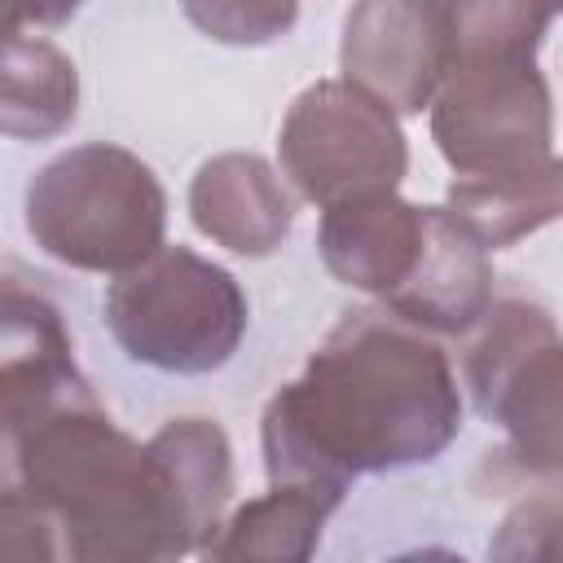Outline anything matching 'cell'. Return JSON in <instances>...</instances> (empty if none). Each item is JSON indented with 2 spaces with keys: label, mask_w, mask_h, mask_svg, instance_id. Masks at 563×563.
Returning a JSON list of instances; mask_svg holds the SVG:
<instances>
[{
  "label": "cell",
  "mask_w": 563,
  "mask_h": 563,
  "mask_svg": "<svg viewBox=\"0 0 563 563\" xmlns=\"http://www.w3.org/2000/svg\"><path fill=\"white\" fill-rule=\"evenodd\" d=\"M75 563H167L202 554L233 497V449L211 418H172L145 444L88 391L26 427L13 475Z\"/></svg>",
  "instance_id": "6da1fadb"
},
{
  "label": "cell",
  "mask_w": 563,
  "mask_h": 563,
  "mask_svg": "<svg viewBox=\"0 0 563 563\" xmlns=\"http://www.w3.org/2000/svg\"><path fill=\"white\" fill-rule=\"evenodd\" d=\"M457 431L462 391L444 347L387 308H352L264 405L260 449L268 484L347 493L356 475L440 457Z\"/></svg>",
  "instance_id": "7a4b0ae2"
},
{
  "label": "cell",
  "mask_w": 563,
  "mask_h": 563,
  "mask_svg": "<svg viewBox=\"0 0 563 563\" xmlns=\"http://www.w3.org/2000/svg\"><path fill=\"white\" fill-rule=\"evenodd\" d=\"M26 233L66 268L119 277L163 246L167 194L132 150L88 141L31 176Z\"/></svg>",
  "instance_id": "3957f363"
},
{
  "label": "cell",
  "mask_w": 563,
  "mask_h": 563,
  "mask_svg": "<svg viewBox=\"0 0 563 563\" xmlns=\"http://www.w3.org/2000/svg\"><path fill=\"white\" fill-rule=\"evenodd\" d=\"M246 317V295L229 268L167 242L106 290V325L114 343L163 374L220 369L238 352Z\"/></svg>",
  "instance_id": "277c9868"
},
{
  "label": "cell",
  "mask_w": 563,
  "mask_h": 563,
  "mask_svg": "<svg viewBox=\"0 0 563 563\" xmlns=\"http://www.w3.org/2000/svg\"><path fill=\"white\" fill-rule=\"evenodd\" d=\"M431 141L453 176H528L554 163V101L537 57L453 53L431 97Z\"/></svg>",
  "instance_id": "5b68a950"
},
{
  "label": "cell",
  "mask_w": 563,
  "mask_h": 563,
  "mask_svg": "<svg viewBox=\"0 0 563 563\" xmlns=\"http://www.w3.org/2000/svg\"><path fill=\"white\" fill-rule=\"evenodd\" d=\"M462 369L475 409L506 431L510 457L528 475H559L563 462V343L554 317L528 299L488 303L475 321Z\"/></svg>",
  "instance_id": "8992f818"
},
{
  "label": "cell",
  "mask_w": 563,
  "mask_h": 563,
  "mask_svg": "<svg viewBox=\"0 0 563 563\" xmlns=\"http://www.w3.org/2000/svg\"><path fill=\"white\" fill-rule=\"evenodd\" d=\"M277 158L290 185L317 207L396 189L409 172L396 110L347 79H317L295 97L282 119Z\"/></svg>",
  "instance_id": "52a82bcc"
},
{
  "label": "cell",
  "mask_w": 563,
  "mask_h": 563,
  "mask_svg": "<svg viewBox=\"0 0 563 563\" xmlns=\"http://www.w3.org/2000/svg\"><path fill=\"white\" fill-rule=\"evenodd\" d=\"M453 57V9L444 0H352L339 44L343 79L396 114L431 106Z\"/></svg>",
  "instance_id": "ba28073f"
},
{
  "label": "cell",
  "mask_w": 563,
  "mask_h": 563,
  "mask_svg": "<svg viewBox=\"0 0 563 563\" xmlns=\"http://www.w3.org/2000/svg\"><path fill=\"white\" fill-rule=\"evenodd\" d=\"M62 308L22 277H0V462L13 475V444L44 413L88 396Z\"/></svg>",
  "instance_id": "9c48e42d"
},
{
  "label": "cell",
  "mask_w": 563,
  "mask_h": 563,
  "mask_svg": "<svg viewBox=\"0 0 563 563\" xmlns=\"http://www.w3.org/2000/svg\"><path fill=\"white\" fill-rule=\"evenodd\" d=\"M427 211L405 202L396 189L361 194L321 207L317 251L334 282L387 299L418 264Z\"/></svg>",
  "instance_id": "30bf717a"
},
{
  "label": "cell",
  "mask_w": 563,
  "mask_h": 563,
  "mask_svg": "<svg viewBox=\"0 0 563 563\" xmlns=\"http://www.w3.org/2000/svg\"><path fill=\"white\" fill-rule=\"evenodd\" d=\"M422 251L413 273L383 299L387 312L427 334H466L493 303L488 251L453 220L449 207H422Z\"/></svg>",
  "instance_id": "8fae6325"
},
{
  "label": "cell",
  "mask_w": 563,
  "mask_h": 563,
  "mask_svg": "<svg viewBox=\"0 0 563 563\" xmlns=\"http://www.w3.org/2000/svg\"><path fill=\"white\" fill-rule=\"evenodd\" d=\"M189 220L202 238L233 255H273L295 224V202L260 154H216L189 180Z\"/></svg>",
  "instance_id": "7c38bea8"
},
{
  "label": "cell",
  "mask_w": 563,
  "mask_h": 563,
  "mask_svg": "<svg viewBox=\"0 0 563 563\" xmlns=\"http://www.w3.org/2000/svg\"><path fill=\"white\" fill-rule=\"evenodd\" d=\"M343 493L317 484H273L264 497L238 506L216 537L207 541V559H268V563H303L317 554L325 519L339 510Z\"/></svg>",
  "instance_id": "4fadbf2b"
},
{
  "label": "cell",
  "mask_w": 563,
  "mask_h": 563,
  "mask_svg": "<svg viewBox=\"0 0 563 563\" xmlns=\"http://www.w3.org/2000/svg\"><path fill=\"white\" fill-rule=\"evenodd\" d=\"M75 114H79L75 62L40 35L0 40V136L53 141L75 123Z\"/></svg>",
  "instance_id": "5bb4252c"
},
{
  "label": "cell",
  "mask_w": 563,
  "mask_h": 563,
  "mask_svg": "<svg viewBox=\"0 0 563 563\" xmlns=\"http://www.w3.org/2000/svg\"><path fill=\"white\" fill-rule=\"evenodd\" d=\"M453 220L484 246V251H501L515 246L519 238L537 233L541 224H550L563 207V167L559 158L528 172V176H453L449 185V202Z\"/></svg>",
  "instance_id": "9a60e30c"
},
{
  "label": "cell",
  "mask_w": 563,
  "mask_h": 563,
  "mask_svg": "<svg viewBox=\"0 0 563 563\" xmlns=\"http://www.w3.org/2000/svg\"><path fill=\"white\" fill-rule=\"evenodd\" d=\"M559 0H457L453 53L484 57H537Z\"/></svg>",
  "instance_id": "2e32d148"
},
{
  "label": "cell",
  "mask_w": 563,
  "mask_h": 563,
  "mask_svg": "<svg viewBox=\"0 0 563 563\" xmlns=\"http://www.w3.org/2000/svg\"><path fill=\"white\" fill-rule=\"evenodd\" d=\"M180 9L207 40L233 48L273 44L299 18V0H180Z\"/></svg>",
  "instance_id": "e0dca14e"
},
{
  "label": "cell",
  "mask_w": 563,
  "mask_h": 563,
  "mask_svg": "<svg viewBox=\"0 0 563 563\" xmlns=\"http://www.w3.org/2000/svg\"><path fill=\"white\" fill-rule=\"evenodd\" d=\"M0 559H62L48 510L18 484H0Z\"/></svg>",
  "instance_id": "ac0fdd59"
},
{
  "label": "cell",
  "mask_w": 563,
  "mask_h": 563,
  "mask_svg": "<svg viewBox=\"0 0 563 563\" xmlns=\"http://www.w3.org/2000/svg\"><path fill=\"white\" fill-rule=\"evenodd\" d=\"M26 22H35V0H0V40L18 35Z\"/></svg>",
  "instance_id": "d6986e66"
},
{
  "label": "cell",
  "mask_w": 563,
  "mask_h": 563,
  "mask_svg": "<svg viewBox=\"0 0 563 563\" xmlns=\"http://www.w3.org/2000/svg\"><path fill=\"white\" fill-rule=\"evenodd\" d=\"M79 4H84V0H35V22H40V26H57V22H66L70 13H79Z\"/></svg>",
  "instance_id": "ffe728a7"
},
{
  "label": "cell",
  "mask_w": 563,
  "mask_h": 563,
  "mask_svg": "<svg viewBox=\"0 0 563 563\" xmlns=\"http://www.w3.org/2000/svg\"><path fill=\"white\" fill-rule=\"evenodd\" d=\"M444 4H449V9H457V0H444Z\"/></svg>",
  "instance_id": "44dd1931"
},
{
  "label": "cell",
  "mask_w": 563,
  "mask_h": 563,
  "mask_svg": "<svg viewBox=\"0 0 563 563\" xmlns=\"http://www.w3.org/2000/svg\"><path fill=\"white\" fill-rule=\"evenodd\" d=\"M0 484H4V462H0Z\"/></svg>",
  "instance_id": "7402d4cb"
}]
</instances>
